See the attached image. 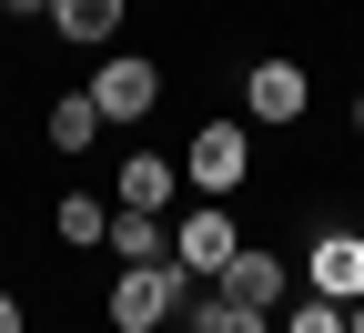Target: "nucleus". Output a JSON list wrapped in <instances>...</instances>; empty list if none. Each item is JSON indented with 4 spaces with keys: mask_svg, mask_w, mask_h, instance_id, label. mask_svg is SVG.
I'll return each mask as SVG.
<instances>
[{
    "mask_svg": "<svg viewBox=\"0 0 364 333\" xmlns=\"http://www.w3.org/2000/svg\"><path fill=\"white\" fill-rule=\"evenodd\" d=\"M182 293H193V273H182V263H122L102 323H112V333H162V323L182 313Z\"/></svg>",
    "mask_w": 364,
    "mask_h": 333,
    "instance_id": "obj_1",
    "label": "nucleus"
},
{
    "mask_svg": "<svg viewBox=\"0 0 364 333\" xmlns=\"http://www.w3.org/2000/svg\"><path fill=\"white\" fill-rule=\"evenodd\" d=\"M182 182H193L203 202H233L253 182V121H203L193 141H182Z\"/></svg>",
    "mask_w": 364,
    "mask_h": 333,
    "instance_id": "obj_2",
    "label": "nucleus"
},
{
    "mask_svg": "<svg viewBox=\"0 0 364 333\" xmlns=\"http://www.w3.org/2000/svg\"><path fill=\"white\" fill-rule=\"evenodd\" d=\"M314 111V71L304 61H284V51H263L253 71H243V121H263V131H294Z\"/></svg>",
    "mask_w": 364,
    "mask_h": 333,
    "instance_id": "obj_3",
    "label": "nucleus"
},
{
    "mask_svg": "<svg viewBox=\"0 0 364 333\" xmlns=\"http://www.w3.org/2000/svg\"><path fill=\"white\" fill-rule=\"evenodd\" d=\"M81 91L102 102V121H152V102H162V61H152V51H102V71H91Z\"/></svg>",
    "mask_w": 364,
    "mask_h": 333,
    "instance_id": "obj_4",
    "label": "nucleus"
},
{
    "mask_svg": "<svg viewBox=\"0 0 364 333\" xmlns=\"http://www.w3.org/2000/svg\"><path fill=\"white\" fill-rule=\"evenodd\" d=\"M233 253H243V222L223 212V202H193V212L172 222V263L193 273V283H213L223 263H233Z\"/></svg>",
    "mask_w": 364,
    "mask_h": 333,
    "instance_id": "obj_5",
    "label": "nucleus"
},
{
    "mask_svg": "<svg viewBox=\"0 0 364 333\" xmlns=\"http://www.w3.org/2000/svg\"><path fill=\"white\" fill-rule=\"evenodd\" d=\"M304 283L324 303H354L364 293V232H314V243H304Z\"/></svg>",
    "mask_w": 364,
    "mask_h": 333,
    "instance_id": "obj_6",
    "label": "nucleus"
},
{
    "mask_svg": "<svg viewBox=\"0 0 364 333\" xmlns=\"http://www.w3.org/2000/svg\"><path fill=\"white\" fill-rule=\"evenodd\" d=\"M284 283H294V273H284V253H263V243H243L233 263L213 273V293H233V303H253V313H284Z\"/></svg>",
    "mask_w": 364,
    "mask_h": 333,
    "instance_id": "obj_7",
    "label": "nucleus"
},
{
    "mask_svg": "<svg viewBox=\"0 0 364 333\" xmlns=\"http://www.w3.org/2000/svg\"><path fill=\"white\" fill-rule=\"evenodd\" d=\"M172 192H182V152H122L112 202H132V212H172Z\"/></svg>",
    "mask_w": 364,
    "mask_h": 333,
    "instance_id": "obj_8",
    "label": "nucleus"
},
{
    "mask_svg": "<svg viewBox=\"0 0 364 333\" xmlns=\"http://www.w3.org/2000/svg\"><path fill=\"white\" fill-rule=\"evenodd\" d=\"M102 253H112V263H172V222H162V212H132V202H112V222H102Z\"/></svg>",
    "mask_w": 364,
    "mask_h": 333,
    "instance_id": "obj_9",
    "label": "nucleus"
},
{
    "mask_svg": "<svg viewBox=\"0 0 364 333\" xmlns=\"http://www.w3.org/2000/svg\"><path fill=\"white\" fill-rule=\"evenodd\" d=\"M132 21V0H51V31L71 40V51H112Z\"/></svg>",
    "mask_w": 364,
    "mask_h": 333,
    "instance_id": "obj_10",
    "label": "nucleus"
},
{
    "mask_svg": "<svg viewBox=\"0 0 364 333\" xmlns=\"http://www.w3.org/2000/svg\"><path fill=\"white\" fill-rule=\"evenodd\" d=\"M182 333H273V313L233 303V293H213V283H193L182 293Z\"/></svg>",
    "mask_w": 364,
    "mask_h": 333,
    "instance_id": "obj_11",
    "label": "nucleus"
},
{
    "mask_svg": "<svg viewBox=\"0 0 364 333\" xmlns=\"http://www.w3.org/2000/svg\"><path fill=\"white\" fill-rule=\"evenodd\" d=\"M41 141H51V152H91V141H102V102H91V91H61V102L41 111Z\"/></svg>",
    "mask_w": 364,
    "mask_h": 333,
    "instance_id": "obj_12",
    "label": "nucleus"
},
{
    "mask_svg": "<svg viewBox=\"0 0 364 333\" xmlns=\"http://www.w3.org/2000/svg\"><path fill=\"white\" fill-rule=\"evenodd\" d=\"M102 222H112L102 192H61V202H51V243H61V253H102Z\"/></svg>",
    "mask_w": 364,
    "mask_h": 333,
    "instance_id": "obj_13",
    "label": "nucleus"
},
{
    "mask_svg": "<svg viewBox=\"0 0 364 333\" xmlns=\"http://www.w3.org/2000/svg\"><path fill=\"white\" fill-rule=\"evenodd\" d=\"M273 333H344V303H324V293H304L294 313H273Z\"/></svg>",
    "mask_w": 364,
    "mask_h": 333,
    "instance_id": "obj_14",
    "label": "nucleus"
},
{
    "mask_svg": "<svg viewBox=\"0 0 364 333\" xmlns=\"http://www.w3.org/2000/svg\"><path fill=\"white\" fill-rule=\"evenodd\" d=\"M0 11H11V21H51V0H0Z\"/></svg>",
    "mask_w": 364,
    "mask_h": 333,
    "instance_id": "obj_15",
    "label": "nucleus"
},
{
    "mask_svg": "<svg viewBox=\"0 0 364 333\" xmlns=\"http://www.w3.org/2000/svg\"><path fill=\"white\" fill-rule=\"evenodd\" d=\"M0 333H31V313H21V303H11V293H0Z\"/></svg>",
    "mask_w": 364,
    "mask_h": 333,
    "instance_id": "obj_16",
    "label": "nucleus"
},
{
    "mask_svg": "<svg viewBox=\"0 0 364 333\" xmlns=\"http://www.w3.org/2000/svg\"><path fill=\"white\" fill-rule=\"evenodd\" d=\"M344 333H364V293H354V303H344Z\"/></svg>",
    "mask_w": 364,
    "mask_h": 333,
    "instance_id": "obj_17",
    "label": "nucleus"
},
{
    "mask_svg": "<svg viewBox=\"0 0 364 333\" xmlns=\"http://www.w3.org/2000/svg\"><path fill=\"white\" fill-rule=\"evenodd\" d=\"M354 141H364V91H354Z\"/></svg>",
    "mask_w": 364,
    "mask_h": 333,
    "instance_id": "obj_18",
    "label": "nucleus"
},
{
    "mask_svg": "<svg viewBox=\"0 0 364 333\" xmlns=\"http://www.w3.org/2000/svg\"><path fill=\"white\" fill-rule=\"evenodd\" d=\"M0 91H11V71H0Z\"/></svg>",
    "mask_w": 364,
    "mask_h": 333,
    "instance_id": "obj_19",
    "label": "nucleus"
}]
</instances>
